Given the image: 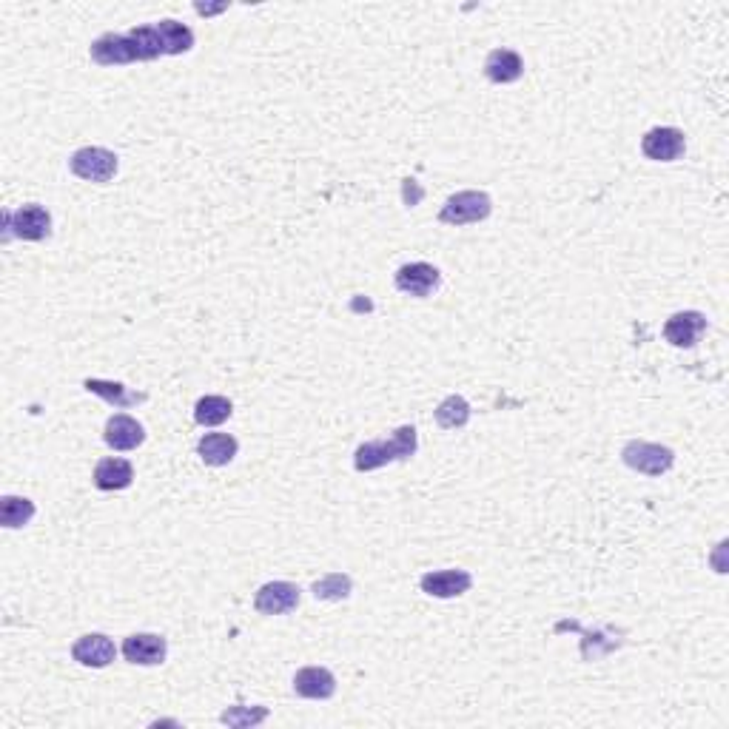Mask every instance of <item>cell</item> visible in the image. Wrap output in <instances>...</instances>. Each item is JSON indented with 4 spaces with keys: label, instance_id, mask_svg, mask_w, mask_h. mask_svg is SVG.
Returning a JSON list of instances; mask_svg holds the SVG:
<instances>
[{
    "label": "cell",
    "instance_id": "1",
    "mask_svg": "<svg viewBox=\"0 0 729 729\" xmlns=\"http://www.w3.org/2000/svg\"><path fill=\"white\" fill-rule=\"evenodd\" d=\"M416 428L413 425H402V428L393 430L391 439H374V442H365L359 445L354 453V468L359 473H371V470L385 468L391 462H402V459H411L416 453Z\"/></svg>",
    "mask_w": 729,
    "mask_h": 729
},
{
    "label": "cell",
    "instance_id": "2",
    "mask_svg": "<svg viewBox=\"0 0 729 729\" xmlns=\"http://www.w3.org/2000/svg\"><path fill=\"white\" fill-rule=\"evenodd\" d=\"M621 459H624L627 468L638 470L644 476H664L675 465L673 450L664 448V445H655V442H641V439L627 442L624 450H621Z\"/></svg>",
    "mask_w": 729,
    "mask_h": 729
},
{
    "label": "cell",
    "instance_id": "3",
    "mask_svg": "<svg viewBox=\"0 0 729 729\" xmlns=\"http://www.w3.org/2000/svg\"><path fill=\"white\" fill-rule=\"evenodd\" d=\"M493 203L485 191H456L439 211V220L445 225H473L490 217Z\"/></svg>",
    "mask_w": 729,
    "mask_h": 729
},
{
    "label": "cell",
    "instance_id": "4",
    "mask_svg": "<svg viewBox=\"0 0 729 729\" xmlns=\"http://www.w3.org/2000/svg\"><path fill=\"white\" fill-rule=\"evenodd\" d=\"M69 169L80 180H89V183H109L114 180V174L120 169L117 163V154L109 149H100V146H86V149H77L69 160Z\"/></svg>",
    "mask_w": 729,
    "mask_h": 729
},
{
    "label": "cell",
    "instance_id": "5",
    "mask_svg": "<svg viewBox=\"0 0 729 729\" xmlns=\"http://www.w3.org/2000/svg\"><path fill=\"white\" fill-rule=\"evenodd\" d=\"M393 282H396V288H399L402 294L416 297V300H425V297H430V294L442 285V274H439V268L430 265V262H408V265H402V268L396 271Z\"/></svg>",
    "mask_w": 729,
    "mask_h": 729
},
{
    "label": "cell",
    "instance_id": "6",
    "mask_svg": "<svg viewBox=\"0 0 729 729\" xmlns=\"http://www.w3.org/2000/svg\"><path fill=\"white\" fill-rule=\"evenodd\" d=\"M254 607L262 616H285L300 607V587L291 581H268L257 590Z\"/></svg>",
    "mask_w": 729,
    "mask_h": 729
},
{
    "label": "cell",
    "instance_id": "7",
    "mask_svg": "<svg viewBox=\"0 0 729 729\" xmlns=\"http://www.w3.org/2000/svg\"><path fill=\"white\" fill-rule=\"evenodd\" d=\"M641 151L647 160L655 163H673L678 160L684 151H687V140H684V131L673 129V126H658L650 129L641 140Z\"/></svg>",
    "mask_w": 729,
    "mask_h": 729
},
{
    "label": "cell",
    "instance_id": "8",
    "mask_svg": "<svg viewBox=\"0 0 729 729\" xmlns=\"http://www.w3.org/2000/svg\"><path fill=\"white\" fill-rule=\"evenodd\" d=\"M123 658L129 664H140V667H157L166 661L169 655V644L163 636H154V633H134L123 641L120 647Z\"/></svg>",
    "mask_w": 729,
    "mask_h": 729
},
{
    "label": "cell",
    "instance_id": "9",
    "mask_svg": "<svg viewBox=\"0 0 729 729\" xmlns=\"http://www.w3.org/2000/svg\"><path fill=\"white\" fill-rule=\"evenodd\" d=\"M422 593H428L433 599H456L465 596L473 587V576L468 570H430L422 576Z\"/></svg>",
    "mask_w": 729,
    "mask_h": 729
},
{
    "label": "cell",
    "instance_id": "10",
    "mask_svg": "<svg viewBox=\"0 0 729 729\" xmlns=\"http://www.w3.org/2000/svg\"><path fill=\"white\" fill-rule=\"evenodd\" d=\"M6 228H12L15 237H20V240L38 243V240L49 237L52 217H49V211L43 206H23L15 214H6Z\"/></svg>",
    "mask_w": 729,
    "mask_h": 729
},
{
    "label": "cell",
    "instance_id": "11",
    "mask_svg": "<svg viewBox=\"0 0 729 729\" xmlns=\"http://www.w3.org/2000/svg\"><path fill=\"white\" fill-rule=\"evenodd\" d=\"M92 60L100 66H126V63H140L137 46L131 35H103L92 43Z\"/></svg>",
    "mask_w": 729,
    "mask_h": 729
},
{
    "label": "cell",
    "instance_id": "12",
    "mask_svg": "<svg viewBox=\"0 0 729 729\" xmlns=\"http://www.w3.org/2000/svg\"><path fill=\"white\" fill-rule=\"evenodd\" d=\"M114 655H117V647H114V641L109 636H103V633H89V636H80L72 644V658H75L77 664H83V667H92V670H103V667H109L114 661Z\"/></svg>",
    "mask_w": 729,
    "mask_h": 729
},
{
    "label": "cell",
    "instance_id": "13",
    "mask_svg": "<svg viewBox=\"0 0 729 729\" xmlns=\"http://www.w3.org/2000/svg\"><path fill=\"white\" fill-rule=\"evenodd\" d=\"M707 331V317L698 311H681L664 322V339L675 348H692Z\"/></svg>",
    "mask_w": 729,
    "mask_h": 729
},
{
    "label": "cell",
    "instance_id": "14",
    "mask_svg": "<svg viewBox=\"0 0 729 729\" xmlns=\"http://www.w3.org/2000/svg\"><path fill=\"white\" fill-rule=\"evenodd\" d=\"M103 439H106V445L114 450H134L146 442V428H143L134 416L114 413L112 419L106 422Z\"/></svg>",
    "mask_w": 729,
    "mask_h": 729
},
{
    "label": "cell",
    "instance_id": "15",
    "mask_svg": "<svg viewBox=\"0 0 729 729\" xmlns=\"http://www.w3.org/2000/svg\"><path fill=\"white\" fill-rule=\"evenodd\" d=\"M294 692L311 701H328L337 692V678L325 667H302L300 673L294 675Z\"/></svg>",
    "mask_w": 729,
    "mask_h": 729
},
{
    "label": "cell",
    "instance_id": "16",
    "mask_svg": "<svg viewBox=\"0 0 729 729\" xmlns=\"http://www.w3.org/2000/svg\"><path fill=\"white\" fill-rule=\"evenodd\" d=\"M485 75L493 83H516L524 75V60L513 49H493L485 60Z\"/></svg>",
    "mask_w": 729,
    "mask_h": 729
},
{
    "label": "cell",
    "instance_id": "17",
    "mask_svg": "<svg viewBox=\"0 0 729 729\" xmlns=\"http://www.w3.org/2000/svg\"><path fill=\"white\" fill-rule=\"evenodd\" d=\"M237 450H240V445H237V439L231 433H206L200 439V445H197L200 459L206 465H211V468H223L228 462H234Z\"/></svg>",
    "mask_w": 729,
    "mask_h": 729
},
{
    "label": "cell",
    "instance_id": "18",
    "mask_svg": "<svg viewBox=\"0 0 729 729\" xmlns=\"http://www.w3.org/2000/svg\"><path fill=\"white\" fill-rule=\"evenodd\" d=\"M134 482V468L126 459H103L94 468V487L97 490H126Z\"/></svg>",
    "mask_w": 729,
    "mask_h": 729
},
{
    "label": "cell",
    "instance_id": "19",
    "mask_svg": "<svg viewBox=\"0 0 729 729\" xmlns=\"http://www.w3.org/2000/svg\"><path fill=\"white\" fill-rule=\"evenodd\" d=\"M83 388L89 393H97L100 399H106L109 405L114 408H131V405H140V402H146V393H134L129 391L126 385H120V382H106V379H86L83 382Z\"/></svg>",
    "mask_w": 729,
    "mask_h": 729
},
{
    "label": "cell",
    "instance_id": "20",
    "mask_svg": "<svg viewBox=\"0 0 729 729\" xmlns=\"http://www.w3.org/2000/svg\"><path fill=\"white\" fill-rule=\"evenodd\" d=\"M436 422H439V428L445 430H456V428H465L470 422V405L465 396H459V393H453L448 399H442L439 402V408H436Z\"/></svg>",
    "mask_w": 729,
    "mask_h": 729
},
{
    "label": "cell",
    "instance_id": "21",
    "mask_svg": "<svg viewBox=\"0 0 729 729\" xmlns=\"http://www.w3.org/2000/svg\"><path fill=\"white\" fill-rule=\"evenodd\" d=\"M35 516V502L26 499V496H3L0 499V524L15 530V527H23V524L32 522Z\"/></svg>",
    "mask_w": 729,
    "mask_h": 729
},
{
    "label": "cell",
    "instance_id": "22",
    "mask_svg": "<svg viewBox=\"0 0 729 729\" xmlns=\"http://www.w3.org/2000/svg\"><path fill=\"white\" fill-rule=\"evenodd\" d=\"M234 413V405L231 399L225 396H203L197 405H194V419L206 428H214V425H223L225 419H231Z\"/></svg>",
    "mask_w": 729,
    "mask_h": 729
},
{
    "label": "cell",
    "instance_id": "23",
    "mask_svg": "<svg viewBox=\"0 0 729 729\" xmlns=\"http://www.w3.org/2000/svg\"><path fill=\"white\" fill-rule=\"evenodd\" d=\"M160 35L166 43V55H186L188 49L194 46V32L188 29L186 23H177V20H160Z\"/></svg>",
    "mask_w": 729,
    "mask_h": 729
},
{
    "label": "cell",
    "instance_id": "24",
    "mask_svg": "<svg viewBox=\"0 0 729 729\" xmlns=\"http://www.w3.org/2000/svg\"><path fill=\"white\" fill-rule=\"evenodd\" d=\"M351 590H354V581L351 576H345V573H331V576H322L319 581H314V587H311V593L322 601H342L351 596Z\"/></svg>",
    "mask_w": 729,
    "mask_h": 729
},
{
    "label": "cell",
    "instance_id": "25",
    "mask_svg": "<svg viewBox=\"0 0 729 729\" xmlns=\"http://www.w3.org/2000/svg\"><path fill=\"white\" fill-rule=\"evenodd\" d=\"M268 718V710L265 707H228V710L220 715V721L228 724V727H254V724H262Z\"/></svg>",
    "mask_w": 729,
    "mask_h": 729
}]
</instances>
